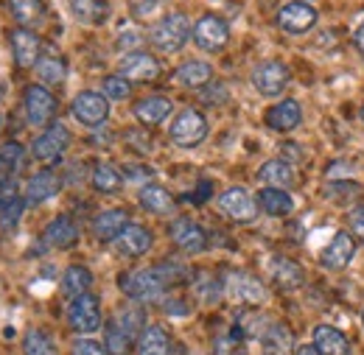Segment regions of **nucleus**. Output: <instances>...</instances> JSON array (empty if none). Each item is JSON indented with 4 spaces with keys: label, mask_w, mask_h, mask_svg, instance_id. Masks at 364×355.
Wrapping results in <instances>:
<instances>
[{
    "label": "nucleus",
    "mask_w": 364,
    "mask_h": 355,
    "mask_svg": "<svg viewBox=\"0 0 364 355\" xmlns=\"http://www.w3.org/2000/svg\"><path fill=\"white\" fill-rule=\"evenodd\" d=\"M137 355H171V339L160 324H146L137 339Z\"/></svg>",
    "instance_id": "obj_29"
},
{
    "label": "nucleus",
    "mask_w": 364,
    "mask_h": 355,
    "mask_svg": "<svg viewBox=\"0 0 364 355\" xmlns=\"http://www.w3.org/2000/svg\"><path fill=\"white\" fill-rule=\"evenodd\" d=\"M359 115H362V121H364V106H362V112H359Z\"/></svg>",
    "instance_id": "obj_52"
},
{
    "label": "nucleus",
    "mask_w": 364,
    "mask_h": 355,
    "mask_svg": "<svg viewBox=\"0 0 364 355\" xmlns=\"http://www.w3.org/2000/svg\"><path fill=\"white\" fill-rule=\"evenodd\" d=\"M43 241H46L50 249H70V246L79 244V226H76L73 219H68V216H56L46 226Z\"/></svg>",
    "instance_id": "obj_20"
},
{
    "label": "nucleus",
    "mask_w": 364,
    "mask_h": 355,
    "mask_svg": "<svg viewBox=\"0 0 364 355\" xmlns=\"http://www.w3.org/2000/svg\"><path fill=\"white\" fill-rule=\"evenodd\" d=\"M325 199L333 202V204H353V202L362 199V185L359 182H350V179L331 182V185H325Z\"/></svg>",
    "instance_id": "obj_36"
},
{
    "label": "nucleus",
    "mask_w": 364,
    "mask_h": 355,
    "mask_svg": "<svg viewBox=\"0 0 364 355\" xmlns=\"http://www.w3.org/2000/svg\"><path fill=\"white\" fill-rule=\"evenodd\" d=\"M362 324H364V311H362Z\"/></svg>",
    "instance_id": "obj_53"
},
{
    "label": "nucleus",
    "mask_w": 364,
    "mask_h": 355,
    "mask_svg": "<svg viewBox=\"0 0 364 355\" xmlns=\"http://www.w3.org/2000/svg\"><path fill=\"white\" fill-rule=\"evenodd\" d=\"M353 255H356V238L342 229V232L333 235V241L322 252V266L331 268V271H339V268H345L353 261Z\"/></svg>",
    "instance_id": "obj_17"
},
{
    "label": "nucleus",
    "mask_w": 364,
    "mask_h": 355,
    "mask_svg": "<svg viewBox=\"0 0 364 355\" xmlns=\"http://www.w3.org/2000/svg\"><path fill=\"white\" fill-rule=\"evenodd\" d=\"M191 37H193V26H191L188 14H182V11H171V14L160 17L149 31V43L160 53H180Z\"/></svg>",
    "instance_id": "obj_1"
},
{
    "label": "nucleus",
    "mask_w": 364,
    "mask_h": 355,
    "mask_svg": "<svg viewBox=\"0 0 364 355\" xmlns=\"http://www.w3.org/2000/svg\"><path fill=\"white\" fill-rule=\"evenodd\" d=\"M277 26L289 34H306L317 26V9L303 0H291L277 11Z\"/></svg>",
    "instance_id": "obj_12"
},
{
    "label": "nucleus",
    "mask_w": 364,
    "mask_h": 355,
    "mask_svg": "<svg viewBox=\"0 0 364 355\" xmlns=\"http://www.w3.org/2000/svg\"><path fill=\"white\" fill-rule=\"evenodd\" d=\"M115 45H118V50H124V56L127 53H137L140 45H143V34L140 31H121Z\"/></svg>",
    "instance_id": "obj_43"
},
{
    "label": "nucleus",
    "mask_w": 364,
    "mask_h": 355,
    "mask_svg": "<svg viewBox=\"0 0 364 355\" xmlns=\"http://www.w3.org/2000/svg\"><path fill=\"white\" fill-rule=\"evenodd\" d=\"M272 280L277 288L294 291V288H300L306 283V274H303V268L297 266L294 261H289V258H272Z\"/></svg>",
    "instance_id": "obj_28"
},
{
    "label": "nucleus",
    "mask_w": 364,
    "mask_h": 355,
    "mask_svg": "<svg viewBox=\"0 0 364 355\" xmlns=\"http://www.w3.org/2000/svg\"><path fill=\"white\" fill-rule=\"evenodd\" d=\"M92 285V271L87 266H68L65 274H62V294L68 300H76L82 294H87Z\"/></svg>",
    "instance_id": "obj_32"
},
{
    "label": "nucleus",
    "mask_w": 364,
    "mask_h": 355,
    "mask_svg": "<svg viewBox=\"0 0 364 355\" xmlns=\"http://www.w3.org/2000/svg\"><path fill=\"white\" fill-rule=\"evenodd\" d=\"M261 355H294L291 330L283 322H272L261 339Z\"/></svg>",
    "instance_id": "obj_23"
},
{
    "label": "nucleus",
    "mask_w": 364,
    "mask_h": 355,
    "mask_svg": "<svg viewBox=\"0 0 364 355\" xmlns=\"http://www.w3.org/2000/svg\"><path fill=\"white\" fill-rule=\"evenodd\" d=\"M213 355H247L244 336H238L235 330L216 336V339H213Z\"/></svg>",
    "instance_id": "obj_41"
},
{
    "label": "nucleus",
    "mask_w": 364,
    "mask_h": 355,
    "mask_svg": "<svg viewBox=\"0 0 364 355\" xmlns=\"http://www.w3.org/2000/svg\"><path fill=\"white\" fill-rule=\"evenodd\" d=\"M104 316H101V300L87 291L76 300H70L68 305V324L76 330V333H95L101 327Z\"/></svg>",
    "instance_id": "obj_6"
},
{
    "label": "nucleus",
    "mask_w": 364,
    "mask_h": 355,
    "mask_svg": "<svg viewBox=\"0 0 364 355\" xmlns=\"http://www.w3.org/2000/svg\"><path fill=\"white\" fill-rule=\"evenodd\" d=\"M289 79H291L289 65H283V62H277V59L261 62V65L252 70V76H250L252 87L258 89L261 95H267V98L280 95V92L286 89V84H289Z\"/></svg>",
    "instance_id": "obj_7"
},
{
    "label": "nucleus",
    "mask_w": 364,
    "mask_h": 355,
    "mask_svg": "<svg viewBox=\"0 0 364 355\" xmlns=\"http://www.w3.org/2000/svg\"><path fill=\"white\" fill-rule=\"evenodd\" d=\"M59 187H62V179L53 171H37L26 185V204H43L59 193Z\"/></svg>",
    "instance_id": "obj_21"
},
{
    "label": "nucleus",
    "mask_w": 364,
    "mask_h": 355,
    "mask_svg": "<svg viewBox=\"0 0 364 355\" xmlns=\"http://www.w3.org/2000/svg\"><path fill=\"white\" fill-rule=\"evenodd\" d=\"M202 101L205 104H225L228 101V87L225 84H210V89H202Z\"/></svg>",
    "instance_id": "obj_46"
},
{
    "label": "nucleus",
    "mask_w": 364,
    "mask_h": 355,
    "mask_svg": "<svg viewBox=\"0 0 364 355\" xmlns=\"http://www.w3.org/2000/svg\"><path fill=\"white\" fill-rule=\"evenodd\" d=\"M121 291L135 300V302H157L166 288H168V280L163 277L160 266H151V268H135V271H127L121 280H118Z\"/></svg>",
    "instance_id": "obj_2"
},
{
    "label": "nucleus",
    "mask_w": 364,
    "mask_h": 355,
    "mask_svg": "<svg viewBox=\"0 0 364 355\" xmlns=\"http://www.w3.org/2000/svg\"><path fill=\"white\" fill-rule=\"evenodd\" d=\"M127 224H129V213L124 207H109L92 219V235L104 244H112Z\"/></svg>",
    "instance_id": "obj_19"
},
{
    "label": "nucleus",
    "mask_w": 364,
    "mask_h": 355,
    "mask_svg": "<svg viewBox=\"0 0 364 355\" xmlns=\"http://www.w3.org/2000/svg\"><path fill=\"white\" fill-rule=\"evenodd\" d=\"M219 207H222V213L230 216L232 222L238 224H252L258 219V202H255V196H250L244 187H228L222 196H219Z\"/></svg>",
    "instance_id": "obj_11"
},
{
    "label": "nucleus",
    "mask_w": 364,
    "mask_h": 355,
    "mask_svg": "<svg viewBox=\"0 0 364 355\" xmlns=\"http://www.w3.org/2000/svg\"><path fill=\"white\" fill-rule=\"evenodd\" d=\"M168 235H171V241L180 246L182 252H188V255H202L208 249V232L193 222V219H177V222H171Z\"/></svg>",
    "instance_id": "obj_15"
},
{
    "label": "nucleus",
    "mask_w": 364,
    "mask_h": 355,
    "mask_svg": "<svg viewBox=\"0 0 364 355\" xmlns=\"http://www.w3.org/2000/svg\"><path fill=\"white\" fill-rule=\"evenodd\" d=\"M151 244H154V235H151V229L143 226V224H127V226L121 229V235L112 241L115 252L124 255V258H143V255L151 249Z\"/></svg>",
    "instance_id": "obj_14"
},
{
    "label": "nucleus",
    "mask_w": 364,
    "mask_h": 355,
    "mask_svg": "<svg viewBox=\"0 0 364 355\" xmlns=\"http://www.w3.org/2000/svg\"><path fill=\"white\" fill-rule=\"evenodd\" d=\"M118 73L132 84V82H154L163 73V65L154 53L137 50V53H127L118 62Z\"/></svg>",
    "instance_id": "obj_10"
},
{
    "label": "nucleus",
    "mask_w": 364,
    "mask_h": 355,
    "mask_svg": "<svg viewBox=\"0 0 364 355\" xmlns=\"http://www.w3.org/2000/svg\"><path fill=\"white\" fill-rule=\"evenodd\" d=\"M9 43H11V53H14L17 67H37V62L43 56V40L37 37V31L20 26L9 34Z\"/></svg>",
    "instance_id": "obj_13"
},
{
    "label": "nucleus",
    "mask_w": 364,
    "mask_h": 355,
    "mask_svg": "<svg viewBox=\"0 0 364 355\" xmlns=\"http://www.w3.org/2000/svg\"><path fill=\"white\" fill-rule=\"evenodd\" d=\"M132 344H135V342L124 333V327H121L115 319H109V322H107V333H104V347H107V353L109 355H129Z\"/></svg>",
    "instance_id": "obj_37"
},
{
    "label": "nucleus",
    "mask_w": 364,
    "mask_h": 355,
    "mask_svg": "<svg viewBox=\"0 0 364 355\" xmlns=\"http://www.w3.org/2000/svg\"><path fill=\"white\" fill-rule=\"evenodd\" d=\"M258 179L267 185V187H280V190H289V187H294V168L286 163V160H269V163H264L261 168H258Z\"/></svg>",
    "instance_id": "obj_27"
},
{
    "label": "nucleus",
    "mask_w": 364,
    "mask_h": 355,
    "mask_svg": "<svg viewBox=\"0 0 364 355\" xmlns=\"http://www.w3.org/2000/svg\"><path fill=\"white\" fill-rule=\"evenodd\" d=\"M129 82L121 76V73H112V76H104V82H101V95L107 98V101H127L129 98Z\"/></svg>",
    "instance_id": "obj_40"
},
{
    "label": "nucleus",
    "mask_w": 364,
    "mask_h": 355,
    "mask_svg": "<svg viewBox=\"0 0 364 355\" xmlns=\"http://www.w3.org/2000/svg\"><path fill=\"white\" fill-rule=\"evenodd\" d=\"M348 222H350V235H353V238H359V241H364V207L350 210Z\"/></svg>",
    "instance_id": "obj_47"
},
{
    "label": "nucleus",
    "mask_w": 364,
    "mask_h": 355,
    "mask_svg": "<svg viewBox=\"0 0 364 355\" xmlns=\"http://www.w3.org/2000/svg\"><path fill=\"white\" fill-rule=\"evenodd\" d=\"M294 355H319V350L314 344H300V347L294 350Z\"/></svg>",
    "instance_id": "obj_51"
},
{
    "label": "nucleus",
    "mask_w": 364,
    "mask_h": 355,
    "mask_svg": "<svg viewBox=\"0 0 364 355\" xmlns=\"http://www.w3.org/2000/svg\"><path fill=\"white\" fill-rule=\"evenodd\" d=\"M171 101L168 98H163V95H149V98H140L135 104V118L143 124V126H157V124H163L168 115H171Z\"/></svg>",
    "instance_id": "obj_22"
},
{
    "label": "nucleus",
    "mask_w": 364,
    "mask_h": 355,
    "mask_svg": "<svg viewBox=\"0 0 364 355\" xmlns=\"http://www.w3.org/2000/svg\"><path fill=\"white\" fill-rule=\"evenodd\" d=\"M168 137L174 146L180 148H193L208 137V121L199 109H182L180 115L171 121L168 126Z\"/></svg>",
    "instance_id": "obj_3"
},
{
    "label": "nucleus",
    "mask_w": 364,
    "mask_h": 355,
    "mask_svg": "<svg viewBox=\"0 0 364 355\" xmlns=\"http://www.w3.org/2000/svg\"><path fill=\"white\" fill-rule=\"evenodd\" d=\"M90 182L98 193H118L121 185H124V177H121V171H118L115 165H109V163H98V165L92 168Z\"/></svg>",
    "instance_id": "obj_35"
},
{
    "label": "nucleus",
    "mask_w": 364,
    "mask_h": 355,
    "mask_svg": "<svg viewBox=\"0 0 364 355\" xmlns=\"http://www.w3.org/2000/svg\"><path fill=\"white\" fill-rule=\"evenodd\" d=\"M280 154H283L280 160H286L289 165L297 163V160H303V148H300L297 143H283V146H280Z\"/></svg>",
    "instance_id": "obj_48"
},
{
    "label": "nucleus",
    "mask_w": 364,
    "mask_h": 355,
    "mask_svg": "<svg viewBox=\"0 0 364 355\" xmlns=\"http://www.w3.org/2000/svg\"><path fill=\"white\" fill-rule=\"evenodd\" d=\"M267 126L272 129V132H291V129H297L300 126V121H303V109H300V104L297 101H291V98H286V101H280V104H274L267 109Z\"/></svg>",
    "instance_id": "obj_18"
},
{
    "label": "nucleus",
    "mask_w": 364,
    "mask_h": 355,
    "mask_svg": "<svg viewBox=\"0 0 364 355\" xmlns=\"http://www.w3.org/2000/svg\"><path fill=\"white\" fill-rule=\"evenodd\" d=\"M20 160H23V146H20V143H6V146H0V165H3L9 174L20 165Z\"/></svg>",
    "instance_id": "obj_42"
},
{
    "label": "nucleus",
    "mask_w": 364,
    "mask_h": 355,
    "mask_svg": "<svg viewBox=\"0 0 364 355\" xmlns=\"http://www.w3.org/2000/svg\"><path fill=\"white\" fill-rule=\"evenodd\" d=\"M353 174H356V168H353L350 163H345V160L331 163V165L325 168V177L331 179V182H345V179H350Z\"/></svg>",
    "instance_id": "obj_44"
},
{
    "label": "nucleus",
    "mask_w": 364,
    "mask_h": 355,
    "mask_svg": "<svg viewBox=\"0 0 364 355\" xmlns=\"http://www.w3.org/2000/svg\"><path fill=\"white\" fill-rule=\"evenodd\" d=\"M137 202H140V207L146 210V213H151V216H168L171 210H174V196L166 190V187H160V185H146L140 193H137Z\"/></svg>",
    "instance_id": "obj_24"
},
{
    "label": "nucleus",
    "mask_w": 364,
    "mask_h": 355,
    "mask_svg": "<svg viewBox=\"0 0 364 355\" xmlns=\"http://www.w3.org/2000/svg\"><path fill=\"white\" fill-rule=\"evenodd\" d=\"M163 308H166V313H174V316H185V313H191L188 302H182V300H166V302H163Z\"/></svg>",
    "instance_id": "obj_49"
},
{
    "label": "nucleus",
    "mask_w": 364,
    "mask_h": 355,
    "mask_svg": "<svg viewBox=\"0 0 364 355\" xmlns=\"http://www.w3.org/2000/svg\"><path fill=\"white\" fill-rule=\"evenodd\" d=\"M73 355H109V353H107L104 344H98V342H92V339H79V342L73 344Z\"/></svg>",
    "instance_id": "obj_45"
},
{
    "label": "nucleus",
    "mask_w": 364,
    "mask_h": 355,
    "mask_svg": "<svg viewBox=\"0 0 364 355\" xmlns=\"http://www.w3.org/2000/svg\"><path fill=\"white\" fill-rule=\"evenodd\" d=\"M23 355H59L53 339L46 330H28L23 339Z\"/></svg>",
    "instance_id": "obj_39"
},
{
    "label": "nucleus",
    "mask_w": 364,
    "mask_h": 355,
    "mask_svg": "<svg viewBox=\"0 0 364 355\" xmlns=\"http://www.w3.org/2000/svg\"><path fill=\"white\" fill-rule=\"evenodd\" d=\"M68 146H70V132H68V126H65V124H50L46 132L34 140L31 154H34L37 160L48 163V160L62 157Z\"/></svg>",
    "instance_id": "obj_16"
},
{
    "label": "nucleus",
    "mask_w": 364,
    "mask_h": 355,
    "mask_svg": "<svg viewBox=\"0 0 364 355\" xmlns=\"http://www.w3.org/2000/svg\"><path fill=\"white\" fill-rule=\"evenodd\" d=\"M34 70H37L40 82H43V84H50V87H53V84H62L65 76H68V65H65V59L56 56V53H43Z\"/></svg>",
    "instance_id": "obj_34"
},
{
    "label": "nucleus",
    "mask_w": 364,
    "mask_h": 355,
    "mask_svg": "<svg viewBox=\"0 0 364 355\" xmlns=\"http://www.w3.org/2000/svg\"><path fill=\"white\" fill-rule=\"evenodd\" d=\"M70 115H73L82 126H101V124L109 118V101H107L101 92L85 89V92H79V95L73 98Z\"/></svg>",
    "instance_id": "obj_9"
},
{
    "label": "nucleus",
    "mask_w": 364,
    "mask_h": 355,
    "mask_svg": "<svg viewBox=\"0 0 364 355\" xmlns=\"http://www.w3.org/2000/svg\"><path fill=\"white\" fill-rule=\"evenodd\" d=\"M115 322L124 327V333H127L135 344H137V339L143 336V330H146V313L140 311V308H121L118 316H115Z\"/></svg>",
    "instance_id": "obj_38"
},
{
    "label": "nucleus",
    "mask_w": 364,
    "mask_h": 355,
    "mask_svg": "<svg viewBox=\"0 0 364 355\" xmlns=\"http://www.w3.org/2000/svg\"><path fill=\"white\" fill-rule=\"evenodd\" d=\"M9 9L14 14V20L23 28H31L37 23H43L46 17V3L43 0H9Z\"/></svg>",
    "instance_id": "obj_33"
},
{
    "label": "nucleus",
    "mask_w": 364,
    "mask_h": 355,
    "mask_svg": "<svg viewBox=\"0 0 364 355\" xmlns=\"http://www.w3.org/2000/svg\"><path fill=\"white\" fill-rule=\"evenodd\" d=\"M222 285H225V294H228L235 305L255 308V305H261L267 300V291H264L261 280L252 277V274H247V271H228Z\"/></svg>",
    "instance_id": "obj_4"
},
{
    "label": "nucleus",
    "mask_w": 364,
    "mask_h": 355,
    "mask_svg": "<svg viewBox=\"0 0 364 355\" xmlns=\"http://www.w3.org/2000/svg\"><path fill=\"white\" fill-rule=\"evenodd\" d=\"M314 347L319 350V355H350L348 336L331 324H319L314 330Z\"/></svg>",
    "instance_id": "obj_25"
},
{
    "label": "nucleus",
    "mask_w": 364,
    "mask_h": 355,
    "mask_svg": "<svg viewBox=\"0 0 364 355\" xmlns=\"http://www.w3.org/2000/svg\"><path fill=\"white\" fill-rule=\"evenodd\" d=\"M230 40V26L219 17V14H202L193 26V43L196 48L208 50V53H216L222 50Z\"/></svg>",
    "instance_id": "obj_8"
},
{
    "label": "nucleus",
    "mask_w": 364,
    "mask_h": 355,
    "mask_svg": "<svg viewBox=\"0 0 364 355\" xmlns=\"http://www.w3.org/2000/svg\"><path fill=\"white\" fill-rule=\"evenodd\" d=\"M255 202H258V207L267 216H277V219H283V216H289L294 210V199L289 196V190H280V187H264V190H258Z\"/></svg>",
    "instance_id": "obj_26"
},
{
    "label": "nucleus",
    "mask_w": 364,
    "mask_h": 355,
    "mask_svg": "<svg viewBox=\"0 0 364 355\" xmlns=\"http://www.w3.org/2000/svg\"><path fill=\"white\" fill-rule=\"evenodd\" d=\"M23 109H26V121L31 126H46V124L53 121L59 104H56V95L48 87L28 84L26 92H23Z\"/></svg>",
    "instance_id": "obj_5"
},
{
    "label": "nucleus",
    "mask_w": 364,
    "mask_h": 355,
    "mask_svg": "<svg viewBox=\"0 0 364 355\" xmlns=\"http://www.w3.org/2000/svg\"><path fill=\"white\" fill-rule=\"evenodd\" d=\"M353 45H356V50L362 53V59H364V23L356 28V34H353Z\"/></svg>",
    "instance_id": "obj_50"
},
{
    "label": "nucleus",
    "mask_w": 364,
    "mask_h": 355,
    "mask_svg": "<svg viewBox=\"0 0 364 355\" xmlns=\"http://www.w3.org/2000/svg\"><path fill=\"white\" fill-rule=\"evenodd\" d=\"M70 11L79 23L85 26H101L109 17V3L107 0H68Z\"/></svg>",
    "instance_id": "obj_30"
},
{
    "label": "nucleus",
    "mask_w": 364,
    "mask_h": 355,
    "mask_svg": "<svg viewBox=\"0 0 364 355\" xmlns=\"http://www.w3.org/2000/svg\"><path fill=\"white\" fill-rule=\"evenodd\" d=\"M213 79V67L202 59H188L177 67V82L182 87H205Z\"/></svg>",
    "instance_id": "obj_31"
}]
</instances>
